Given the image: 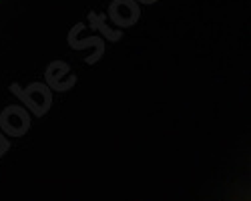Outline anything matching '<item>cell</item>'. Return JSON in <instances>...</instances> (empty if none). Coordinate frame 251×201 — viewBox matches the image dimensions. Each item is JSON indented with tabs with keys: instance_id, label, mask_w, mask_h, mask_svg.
<instances>
[]
</instances>
